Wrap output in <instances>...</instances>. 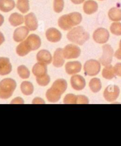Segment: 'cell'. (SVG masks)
<instances>
[{"label": "cell", "mask_w": 121, "mask_h": 146, "mask_svg": "<svg viewBox=\"0 0 121 146\" xmlns=\"http://www.w3.org/2000/svg\"><path fill=\"white\" fill-rule=\"evenodd\" d=\"M70 1L75 4H80L83 3L85 0H70Z\"/></svg>", "instance_id": "cell-39"}, {"label": "cell", "mask_w": 121, "mask_h": 146, "mask_svg": "<svg viewBox=\"0 0 121 146\" xmlns=\"http://www.w3.org/2000/svg\"><path fill=\"white\" fill-rule=\"evenodd\" d=\"M32 104H45V102L40 98H36L32 102Z\"/></svg>", "instance_id": "cell-37"}, {"label": "cell", "mask_w": 121, "mask_h": 146, "mask_svg": "<svg viewBox=\"0 0 121 146\" xmlns=\"http://www.w3.org/2000/svg\"><path fill=\"white\" fill-rule=\"evenodd\" d=\"M16 6H17V9L23 14L27 13L30 10L28 0H18Z\"/></svg>", "instance_id": "cell-26"}, {"label": "cell", "mask_w": 121, "mask_h": 146, "mask_svg": "<svg viewBox=\"0 0 121 146\" xmlns=\"http://www.w3.org/2000/svg\"><path fill=\"white\" fill-rule=\"evenodd\" d=\"M103 54L100 58V62L103 66H107L110 64L112 61L114 50L109 44H105L102 47Z\"/></svg>", "instance_id": "cell-7"}, {"label": "cell", "mask_w": 121, "mask_h": 146, "mask_svg": "<svg viewBox=\"0 0 121 146\" xmlns=\"http://www.w3.org/2000/svg\"><path fill=\"white\" fill-rule=\"evenodd\" d=\"M24 19L23 15L17 13H14L11 14L9 17V22L14 27L19 26L24 23Z\"/></svg>", "instance_id": "cell-22"}, {"label": "cell", "mask_w": 121, "mask_h": 146, "mask_svg": "<svg viewBox=\"0 0 121 146\" xmlns=\"http://www.w3.org/2000/svg\"><path fill=\"white\" fill-rule=\"evenodd\" d=\"M114 67H113L111 64H108L103 69L102 76L106 79L110 80L116 76Z\"/></svg>", "instance_id": "cell-24"}, {"label": "cell", "mask_w": 121, "mask_h": 146, "mask_svg": "<svg viewBox=\"0 0 121 146\" xmlns=\"http://www.w3.org/2000/svg\"><path fill=\"white\" fill-rule=\"evenodd\" d=\"M11 104H24V101L20 97H18V98H16L15 99L13 100Z\"/></svg>", "instance_id": "cell-36"}, {"label": "cell", "mask_w": 121, "mask_h": 146, "mask_svg": "<svg viewBox=\"0 0 121 146\" xmlns=\"http://www.w3.org/2000/svg\"><path fill=\"white\" fill-rule=\"evenodd\" d=\"M46 36L49 42L56 43L59 42L61 38L62 35L60 31L55 28H50L47 30Z\"/></svg>", "instance_id": "cell-13"}, {"label": "cell", "mask_w": 121, "mask_h": 146, "mask_svg": "<svg viewBox=\"0 0 121 146\" xmlns=\"http://www.w3.org/2000/svg\"><path fill=\"white\" fill-rule=\"evenodd\" d=\"M64 104H75L77 102V96L73 94H67L64 98Z\"/></svg>", "instance_id": "cell-33"}, {"label": "cell", "mask_w": 121, "mask_h": 146, "mask_svg": "<svg viewBox=\"0 0 121 146\" xmlns=\"http://www.w3.org/2000/svg\"><path fill=\"white\" fill-rule=\"evenodd\" d=\"M83 9L86 14H92L98 11V4L93 0H87L85 2Z\"/></svg>", "instance_id": "cell-17"}, {"label": "cell", "mask_w": 121, "mask_h": 146, "mask_svg": "<svg viewBox=\"0 0 121 146\" xmlns=\"http://www.w3.org/2000/svg\"><path fill=\"white\" fill-rule=\"evenodd\" d=\"M32 71H33V74L36 77L42 76L47 74V69L46 64L41 62L37 63L36 64H34L33 69H32Z\"/></svg>", "instance_id": "cell-20"}, {"label": "cell", "mask_w": 121, "mask_h": 146, "mask_svg": "<svg viewBox=\"0 0 121 146\" xmlns=\"http://www.w3.org/2000/svg\"><path fill=\"white\" fill-rule=\"evenodd\" d=\"M18 74L22 79H27L30 77V73L27 68L24 65L20 66L17 69Z\"/></svg>", "instance_id": "cell-29"}, {"label": "cell", "mask_w": 121, "mask_h": 146, "mask_svg": "<svg viewBox=\"0 0 121 146\" xmlns=\"http://www.w3.org/2000/svg\"><path fill=\"white\" fill-rule=\"evenodd\" d=\"M89 35L82 26L71 29L67 35L69 41L79 45H83L89 40Z\"/></svg>", "instance_id": "cell-3"}, {"label": "cell", "mask_w": 121, "mask_h": 146, "mask_svg": "<svg viewBox=\"0 0 121 146\" xmlns=\"http://www.w3.org/2000/svg\"><path fill=\"white\" fill-rule=\"evenodd\" d=\"M12 70V65L9 58H0V75L9 74Z\"/></svg>", "instance_id": "cell-15"}, {"label": "cell", "mask_w": 121, "mask_h": 146, "mask_svg": "<svg viewBox=\"0 0 121 146\" xmlns=\"http://www.w3.org/2000/svg\"><path fill=\"white\" fill-rule=\"evenodd\" d=\"M67 87L66 81L59 79L56 80L53 83L52 86L48 90L46 96L47 100L50 102H56L60 100L61 95L66 91Z\"/></svg>", "instance_id": "cell-1"}, {"label": "cell", "mask_w": 121, "mask_h": 146, "mask_svg": "<svg viewBox=\"0 0 121 146\" xmlns=\"http://www.w3.org/2000/svg\"><path fill=\"white\" fill-rule=\"evenodd\" d=\"M100 1H103V0H100Z\"/></svg>", "instance_id": "cell-43"}, {"label": "cell", "mask_w": 121, "mask_h": 146, "mask_svg": "<svg viewBox=\"0 0 121 146\" xmlns=\"http://www.w3.org/2000/svg\"><path fill=\"white\" fill-rule=\"evenodd\" d=\"M119 93L120 90L118 86L116 85H109L104 90L103 96L107 101L113 102L118 98Z\"/></svg>", "instance_id": "cell-9"}, {"label": "cell", "mask_w": 121, "mask_h": 146, "mask_svg": "<svg viewBox=\"0 0 121 146\" xmlns=\"http://www.w3.org/2000/svg\"><path fill=\"white\" fill-rule=\"evenodd\" d=\"M93 38L98 43H106L109 38V33L106 29L99 28L94 31Z\"/></svg>", "instance_id": "cell-8"}, {"label": "cell", "mask_w": 121, "mask_h": 146, "mask_svg": "<svg viewBox=\"0 0 121 146\" xmlns=\"http://www.w3.org/2000/svg\"><path fill=\"white\" fill-rule=\"evenodd\" d=\"M114 70L116 75L121 76V63H118L114 66Z\"/></svg>", "instance_id": "cell-35"}, {"label": "cell", "mask_w": 121, "mask_h": 146, "mask_svg": "<svg viewBox=\"0 0 121 146\" xmlns=\"http://www.w3.org/2000/svg\"><path fill=\"white\" fill-rule=\"evenodd\" d=\"M17 84L10 78H5L0 82V98L6 100L10 98L15 91Z\"/></svg>", "instance_id": "cell-4"}, {"label": "cell", "mask_w": 121, "mask_h": 146, "mask_svg": "<svg viewBox=\"0 0 121 146\" xmlns=\"http://www.w3.org/2000/svg\"><path fill=\"white\" fill-rule=\"evenodd\" d=\"M70 82L72 88L77 91L83 90L86 86V81L84 78L79 75L73 76L71 78Z\"/></svg>", "instance_id": "cell-12"}, {"label": "cell", "mask_w": 121, "mask_h": 146, "mask_svg": "<svg viewBox=\"0 0 121 146\" xmlns=\"http://www.w3.org/2000/svg\"><path fill=\"white\" fill-rule=\"evenodd\" d=\"M64 0H54L53 3L54 11L57 13H61L64 9Z\"/></svg>", "instance_id": "cell-32"}, {"label": "cell", "mask_w": 121, "mask_h": 146, "mask_svg": "<svg viewBox=\"0 0 121 146\" xmlns=\"http://www.w3.org/2000/svg\"><path fill=\"white\" fill-rule=\"evenodd\" d=\"M26 27L31 31H35L38 28V21L36 16L33 13H30L24 17Z\"/></svg>", "instance_id": "cell-14"}, {"label": "cell", "mask_w": 121, "mask_h": 146, "mask_svg": "<svg viewBox=\"0 0 121 146\" xmlns=\"http://www.w3.org/2000/svg\"><path fill=\"white\" fill-rule=\"evenodd\" d=\"M65 69L69 75H73L80 72L82 69V64L78 61L69 62L66 63Z\"/></svg>", "instance_id": "cell-16"}, {"label": "cell", "mask_w": 121, "mask_h": 146, "mask_svg": "<svg viewBox=\"0 0 121 146\" xmlns=\"http://www.w3.org/2000/svg\"><path fill=\"white\" fill-rule=\"evenodd\" d=\"M21 90L25 95H30L34 92V87L31 82L24 81L21 85Z\"/></svg>", "instance_id": "cell-25"}, {"label": "cell", "mask_w": 121, "mask_h": 146, "mask_svg": "<svg viewBox=\"0 0 121 146\" xmlns=\"http://www.w3.org/2000/svg\"><path fill=\"white\" fill-rule=\"evenodd\" d=\"M89 87L92 91L94 93L98 92L102 88L101 80L98 78H93L89 82Z\"/></svg>", "instance_id": "cell-27"}, {"label": "cell", "mask_w": 121, "mask_h": 146, "mask_svg": "<svg viewBox=\"0 0 121 146\" xmlns=\"http://www.w3.org/2000/svg\"><path fill=\"white\" fill-rule=\"evenodd\" d=\"M64 56L63 53V48H58L54 54L53 65L56 68L61 67L64 63Z\"/></svg>", "instance_id": "cell-19"}, {"label": "cell", "mask_w": 121, "mask_h": 146, "mask_svg": "<svg viewBox=\"0 0 121 146\" xmlns=\"http://www.w3.org/2000/svg\"><path fill=\"white\" fill-rule=\"evenodd\" d=\"M16 52L20 56H24L27 55L30 51L28 48L25 42L22 41L16 48Z\"/></svg>", "instance_id": "cell-28"}, {"label": "cell", "mask_w": 121, "mask_h": 146, "mask_svg": "<svg viewBox=\"0 0 121 146\" xmlns=\"http://www.w3.org/2000/svg\"><path fill=\"white\" fill-rule=\"evenodd\" d=\"M115 56L118 59L121 60V48H119L118 50L115 52Z\"/></svg>", "instance_id": "cell-38"}, {"label": "cell", "mask_w": 121, "mask_h": 146, "mask_svg": "<svg viewBox=\"0 0 121 146\" xmlns=\"http://www.w3.org/2000/svg\"><path fill=\"white\" fill-rule=\"evenodd\" d=\"M108 16L113 21H121V9L116 7H113L108 12Z\"/></svg>", "instance_id": "cell-23"}, {"label": "cell", "mask_w": 121, "mask_h": 146, "mask_svg": "<svg viewBox=\"0 0 121 146\" xmlns=\"http://www.w3.org/2000/svg\"><path fill=\"white\" fill-rule=\"evenodd\" d=\"M119 47L121 48V40L120 41V43H119Z\"/></svg>", "instance_id": "cell-42"}, {"label": "cell", "mask_w": 121, "mask_h": 146, "mask_svg": "<svg viewBox=\"0 0 121 146\" xmlns=\"http://www.w3.org/2000/svg\"><path fill=\"white\" fill-rule=\"evenodd\" d=\"M89 100L86 96L79 95L77 96V102L79 104H89Z\"/></svg>", "instance_id": "cell-34"}, {"label": "cell", "mask_w": 121, "mask_h": 146, "mask_svg": "<svg viewBox=\"0 0 121 146\" xmlns=\"http://www.w3.org/2000/svg\"><path fill=\"white\" fill-rule=\"evenodd\" d=\"M36 81L39 85L45 86L49 84L50 78L47 74H46L42 76L36 77Z\"/></svg>", "instance_id": "cell-31"}, {"label": "cell", "mask_w": 121, "mask_h": 146, "mask_svg": "<svg viewBox=\"0 0 121 146\" xmlns=\"http://www.w3.org/2000/svg\"><path fill=\"white\" fill-rule=\"evenodd\" d=\"M29 29L27 27H20L15 29L14 35H13V38L14 40L16 42H21L24 40L27 36L29 33Z\"/></svg>", "instance_id": "cell-11"}, {"label": "cell", "mask_w": 121, "mask_h": 146, "mask_svg": "<svg viewBox=\"0 0 121 146\" xmlns=\"http://www.w3.org/2000/svg\"><path fill=\"white\" fill-rule=\"evenodd\" d=\"M15 7L14 0H0V10L7 13L13 10Z\"/></svg>", "instance_id": "cell-21"}, {"label": "cell", "mask_w": 121, "mask_h": 146, "mask_svg": "<svg viewBox=\"0 0 121 146\" xmlns=\"http://www.w3.org/2000/svg\"><path fill=\"white\" fill-rule=\"evenodd\" d=\"M82 20V14L77 12H74L61 16L59 19L58 24L59 26L63 30H69L73 27L79 24Z\"/></svg>", "instance_id": "cell-2"}, {"label": "cell", "mask_w": 121, "mask_h": 146, "mask_svg": "<svg viewBox=\"0 0 121 146\" xmlns=\"http://www.w3.org/2000/svg\"><path fill=\"white\" fill-rule=\"evenodd\" d=\"M4 41H5L4 36L1 32H0V46L4 42Z\"/></svg>", "instance_id": "cell-40"}, {"label": "cell", "mask_w": 121, "mask_h": 146, "mask_svg": "<svg viewBox=\"0 0 121 146\" xmlns=\"http://www.w3.org/2000/svg\"><path fill=\"white\" fill-rule=\"evenodd\" d=\"M64 58L67 59H76L80 56L81 50L80 48L75 44H68L63 49Z\"/></svg>", "instance_id": "cell-6"}, {"label": "cell", "mask_w": 121, "mask_h": 146, "mask_svg": "<svg viewBox=\"0 0 121 146\" xmlns=\"http://www.w3.org/2000/svg\"><path fill=\"white\" fill-rule=\"evenodd\" d=\"M110 31L113 35L116 36L121 35V23L116 22L111 24L110 26Z\"/></svg>", "instance_id": "cell-30"}, {"label": "cell", "mask_w": 121, "mask_h": 146, "mask_svg": "<svg viewBox=\"0 0 121 146\" xmlns=\"http://www.w3.org/2000/svg\"><path fill=\"white\" fill-rule=\"evenodd\" d=\"M24 42L30 52L37 50L41 46V39L35 34L30 35Z\"/></svg>", "instance_id": "cell-10"}, {"label": "cell", "mask_w": 121, "mask_h": 146, "mask_svg": "<svg viewBox=\"0 0 121 146\" xmlns=\"http://www.w3.org/2000/svg\"><path fill=\"white\" fill-rule=\"evenodd\" d=\"M37 60L44 64H50L52 61V56L51 53L46 50H42L37 54Z\"/></svg>", "instance_id": "cell-18"}, {"label": "cell", "mask_w": 121, "mask_h": 146, "mask_svg": "<svg viewBox=\"0 0 121 146\" xmlns=\"http://www.w3.org/2000/svg\"><path fill=\"white\" fill-rule=\"evenodd\" d=\"M101 70L100 62L96 60H87L84 65V71L87 75L93 76L98 75Z\"/></svg>", "instance_id": "cell-5"}, {"label": "cell", "mask_w": 121, "mask_h": 146, "mask_svg": "<svg viewBox=\"0 0 121 146\" xmlns=\"http://www.w3.org/2000/svg\"><path fill=\"white\" fill-rule=\"evenodd\" d=\"M4 21V18L3 16L0 14V26H1L3 25Z\"/></svg>", "instance_id": "cell-41"}]
</instances>
